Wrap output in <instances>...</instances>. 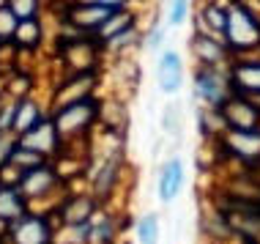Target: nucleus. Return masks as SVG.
<instances>
[{
	"label": "nucleus",
	"mask_w": 260,
	"mask_h": 244,
	"mask_svg": "<svg viewBox=\"0 0 260 244\" xmlns=\"http://www.w3.org/2000/svg\"><path fill=\"white\" fill-rule=\"evenodd\" d=\"M228 33L230 39H233V44H241V47H249V44H255L257 41V25L252 22V17L249 14H244V11H238L233 9L230 11V17H228Z\"/></svg>",
	"instance_id": "obj_1"
},
{
	"label": "nucleus",
	"mask_w": 260,
	"mask_h": 244,
	"mask_svg": "<svg viewBox=\"0 0 260 244\" xmlns=\"http://www.w3.org/2000/svg\"><path fill=\"white\" fill-rule=\"evenodd\" d=\"M156 77H159V88L165 90V94L178 90L181 77H184V66H181L178 52H165V55H161L159 69H156Z\"/></svg>",
	"instance_id": "obj_2"
},
{
	"label": "nucleus",
	"mask_w": 260,
	"mask_h": 244,
	"mask_svg": "<svg viewBox=\"0 0 260 244\" xmlns=\"http://www.w3.org/2000/svg\"><path fill=\"white\" fill-rule=\"evenodd\" d=\"M181 184H184V167H181L178 159H170V162L165 165V170H161V178H159V198L165 200H173L175 195H178Z\"/></svg>",
	"instance_id": "obj_3"
},
{
	"label": "nucleus",
	"mask_w": 260,
	"mask_h": 244,
	"mask_svg": "<svg viewBox=\"0 0 260 244\" xmlns=\"http://www.w3.org/2000/svg\"><path fill=\"white\" fill-rule=\"evenodd\" d=\"M93 115V104L90 102H77V104H72V107H66L60 113V118H58V129L63 132H72V129H80V127H85L88 124V118Z\"/></svg>",
	"instance_id": "obj_4"
},
{
	"label": "nucleus",
	"mask_w": 260,
	"mask_h": 244,
	"mask_svg": "<svg viewBox=\"0 0 260 244\" xmlns=\"http://www.w3.org/2000/svg\"><path fill=\"white\" fill-rule=\"evenodd\" d=\"M14 239H17V244H47L50 241V231H47V225L41 220H25L17 228Z\"/></svg>",
	"instance_id": "obj_5"
},
{
	"label": "nucleus",
	"mask_w": 260,
	"mask_h": 244,
	"mask_svg": "<svg viewBox=\"0 0 260 244\" xmlns=\"http://www.w3.org/2000/svg\"><path fill=\"white\" fill-rule=\"evenodd\" d=\"M52 143H55V132L47 124H36L30 132H25V145L33 151H47L52 148Z\"/></svg>",
	"instance_id": "obj_6"
},
{
	"label": "nucleus",
	"mask_w": 260,
	"mask_h": 244,
	"mask_svg": "<svg viewBox=\"0 0 260 244\" xmlns=\"http://www.w3.org/2000/svg\"><path fill=\"white\" fill-rule=\"evenodd\" d=\"M50 184H52V176H50V170H44V167H33V170L25 176V181H22V187H25L27 195L44 192Z\"/></svg>",
	"instance_id": "obj_7"
},
{
	"label": "nucleus",
	"mask_w": 260,
	"mask_h": 244,
	"mask_svg": "<svg viewBox=\"0 0 260 244\" xmlns=\"http://www.w3.org/2000/svg\"><path fill=\"white\" fill-rule=\"evenodd\" d=\"M198 94L206 96V99H211V102L222 99V85H219L216 72H200L198 74Z\"/></svg>",
	"instance_id": "obj_8"
},
{
	"label": "nucleus",
	"mask_w": 260,
	"mask_h": 244,
	"mask_svg": "<svg viewBox=\"0 0 260 244\" xmlns=\"http://www.w3.org/2000/svg\"><path fill=\"white\" fill-rule=\"evenodd\" d=\"M36 121H39V110H36V104L22 102V104L17 107V118H14V129H17V132H30L33 127H36Z\"/></svg>",
	"instance_id": "obj_9"
},
{
	"label": "nucleus",
	"mask_w": 260,
	"mask_h": 244,
	"mask_svg": "<svg viewBox=\"0 0 260 244\" xmlns=\"http://www.w3.org/2000/svg\"><path fill=\"white\" fill-rule=\"evenodd\" d=\"M137 236L143 244H156L159 241V220L153 217V214H148V217L140 220L137 225Z\"/></svg>",
	"instance_id": "obj_10"
},
{
	"label": "nucleus",
	"mask_w": 260,
	"mask_h": 244,
	"mask_svg": "<svg viewBox=\"0 0 260 244\" xmlns=\"http://www.w3.org/2000/svg\"><path fill=\"white\" fill-rule=\"evenodd\" d=\"M22 214V203H19V195L11 190L0 192V217H17Z\"/></svg>",
	"instance_id": "obj_11"
},
{
	"label": "nucleus",
	"mask_w": 260,
	"mask_h": 244,
	"mask_svg": "<svg viewBox=\"0 0 260 244\" xmlns=\"http://www.w3.org/2000/svg\"><path fill=\"white\" fill-rule=\"evenodd\" d=\"M192 47L200 52L203 60H208V64H216V60L222 58V50H219V47H216L211 39H206V36H198V39L192 41Z\"/></svg>",
	"instance_id": "obj_12"
},
{
	"label": "nucleus",
	"mask_w": 260,
	"mask_h": 244,
	"mask_svg": "<svg viewBox=\"0 0 260 244\" xmlns=\"http://www.w3.org/2000/svg\"><path fill=\"white\" fill-rule=\"evenodd\" d=\"M107 25H102V33H107V39H115L118 33H123V30H129L132 27V17H126V14H115V17H107Z\"/></svg>",
	"instance_id": "obj_13"
},
{
	"label": "nucleus",
	"mask_w": 260,
	"mask_h": 244,
	"mask_svg": "<svg viewBox=\"0 0 260 244\" xmlns=\"http://www.w3.org/2000/svg\"><path fill=\"white\" fill-rule=\"evenodd\" d=\"M236 80L247 88H260V66H241L236 72Z\"/></svg>",
	"instance_id": "obj_14"
},
{
	"label": "nucleus",
	"mask_w": 260,
	"mask_h": 244,
	"mask_svg": "<svg viewBox=\"0 0 260 244\" xmlns=\"http://www.w3.org/2000/svg\"><path fill=\"white\" fill-rule=\"evenodd\" d=\"M88 211H90V203L85 198H80V200H74V206H69V211H66V220L69 222H82L88 217Z\"/></svg>",
	"instance_id": "obj_15"
},
{
	"label": "nucleus",
	"mask_w": 260,
	"mask_h": 244,
	"mask_svg": "<svg viewBox=\"0 0 260 244\" xmlns=\"http://www.w3.org/2000/svg\"><path fill=\"white\" fill-rule=\"evenodd\" d=\"M208 25L216 27V30H228V14L222 9H216V6H208Z\"/></svg>",
	"instance_id": "obj_16"
},
{
	"label": "nucleus",
	"mask_w": 260,
	"mask_h": 244,
	"mask_svg": "<svg viewBox=\"0 0 260 244\" xmlns=\"http://www.w3.org/2000/svg\"><path fill=\"white\" fill-rule=\"evenodd\" d=\"M11 9L19 19H30L36 11V0H11Z\"/></svg>",
	"instance_id": "obj_17"
},
{
	"label": "nucleus",
	"mask_w": 260,
	"mask_h": 244,
	"mask_svg": "<svg viewBox=\"0 0 260 244\" xmlns=\"http://www.w3.org/2000/svg\"><path fill=\"white\" fill-rule=\"evenodd\" d=\"M186 17V0H170V22L181 25Z\"/></svg>",
	"instance_id": "obj_18"
},
{
	"label": "nucleus",
	"mask_w": 260,
	"mask_h": 244,
	"mask_svg": "<svg viewBox=\"0 0 260 244\" xmlns=\"http://www.w3.org/2000/svg\"><path fill=\"white\" fill-rule=\"evenodd\" d=\"M165 129H178V110L167 107V113H165Z\"/></svg>",
	"instance_id": "obj_19"
},
{
	"label": "nucleus",
	"mask_w": 260,
	"mask_h": 244,
	"mask_svg": "<svg viewBox=\"0 0 260 244\" xmlns=\"http://www.w3.org/2000/svg\"><path fill=\"white\" fill-rule=\"evenodd\" d=\"M161 36H165V30H161V27H156V30H153V36H151V41H148V44H151V47H159V44H161Z\"/></svg>",
	"instance_id": "obj_20"
},
{
	"label": "nucleus",
	"mask_w": 260,
	"mask_h": 244,
	"mask_svg": "<svg viewBox=\"0 0 260 244\" xmlns=\"http://www.w3.org/2000/svg\"><path fill=\"white\" fill-rule=\"evenodd\" d=\"M93 3H99V6H118V3H123V0H93Z\"/></svg>",
	"instance_id": "obj_21"
}]
</instances>
